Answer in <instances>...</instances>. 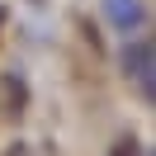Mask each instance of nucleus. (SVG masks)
<instances>
[{
  "label": "nucleus",
  "mask_w": 156,
  "mask_h": 156,
  "mask_svg": "<svg viewBox=\"0 0 156 156\" xmlns=\"http://www.w3.org/2000/svg\"><path fill=\"white\" fill-rule=\"evenodd\" d=\"M123 76L133 80V90L142 95V104L156 99V43L151 38L123 43Z\"/></svg>",
  "instance_id": "nucleus-1"
},
{
  "label": "nucleus",
  "mask_w": 156,
  "mask_h": 156,
  "mask_svg": "<svg viewBox=\"0 0 156 156\" xmlns=\"http://www.w3.org/2000/svg\"><path fill=\"white\" fill-rule=\"evenodd\" d=\"M104 14H109V24H114L118 33H133L147 10H142V0H104Z\"/></svg>",
  "instance_id": "nucleus-2"
},
{
  "label": "nucleus",
  "mask_w": 156,
  "mask_h": 156,
  "mask_svg": "<svg viewBox=\"0 0 156 156\" xmlns=\"http://www.w3.org/2000/svg\"><path fill=\"white\" fill-rule=\"evenodd\" d=\"M114 156H137V142H133V137H128V142H118V151Z\"/></svg>",
  "instance_id": "nucleus-3"
}]
</instances>
